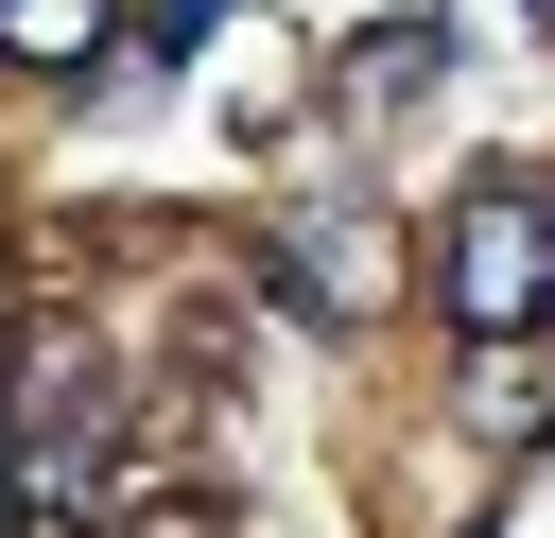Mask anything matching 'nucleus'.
<instances>
[{
	"label": "nucleus",
	"mask_w": 555,
	"mask_h": 538,
	"mask_svg": "<svg viewBox=\"0 0 555 538\" xmlns=\"http://www.w3.org/2000/svg\"><path fill=\"white\" fill-rule=\"evenodd\" d=\"M382 278H399V243H382V208H364V191H312V208L278 226V295H295L312 330H364V312H382Z\"/></svg>",
	"instance_id": "obj_2"
},
{
	"label": "nucleus",
	"mask_w": 555,
	"mask_h": 538,
	"mask_svg": "<svg viewBox=\"0 0 555 538\" xmlns=\"http://www.w3.org/2000/svg\"><path fill=\"white\" fill-rule=\"evenodd\" d=\"M451 87V17L416 0V17H364V52H347V121H399V104H434Z\"/></svg>",
	"instance_id": "obj_3"
},
{
	"label": "nucleus",
	"mask_w": 555,
	"mask_h": 538,
	"mask_svg": "<svg viewBox=\"0 0 555 538\" xmlns=\"http://www.w3.org/2000/svg\"><path fill=\"white\" fill-rule=\"evenodd\" d=\"M538 417H555V382H538L520 347H486V364H468V434H538Z\"/></svg>",
	"instance_id": "obj_5"
},
{
	"label": "nucleus",
	"mask_w": 555,
	"mask_h": 538,
	"mask_svg": "<svg viewBox=\"0 0 555 538\" xmlns=\"http://www.w3.org/2000/svg\"><path fill=\"white\" fill-rule=\"evenodd\" d=\"M104 35H121V0H0V69H35V87H87Z\"/></svg>",
	"instance_id": "obj_4"
},
{
	"label": "nucleus",
	"mask_w": 555,
	"mask_h": 538,
	"mask_svg": "<svg viewBox=\"0 0 555 538\" xmlns=\"http://www.w3.org/2000/svg\"><path fill=\"white\" fill-rule=\"evenodd\" d=\"M434 312H451L468 347H538V330H555V191H520V174L451 191V226H434Z\"/></svg>",
	"instance_id": "obj_1"
}]
</instances>
